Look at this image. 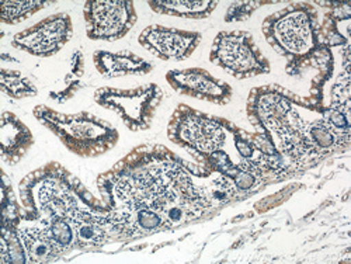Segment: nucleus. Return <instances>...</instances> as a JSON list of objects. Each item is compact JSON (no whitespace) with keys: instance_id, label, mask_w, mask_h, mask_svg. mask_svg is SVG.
<instances>
[{"instance_id":"f257e3e1","label":"nucleus","mask_w":351,"mask_h":264,"mask_svg":"<svg viewBox=\"0 0 351 264\" xmlns=\"http://www.w3.org/2000/svg\"><path fill=\"white\" fill-rule=\"evenodd\" d=\"M194 176L210 178V173L162 145H142L100 174L97 186L107 208H149L159 213L171 229L215 208L207 187L197 186Z\"/></svg>"},{"instance_id":"f03ea898","label":"nucleus","mask_w":351,"mask_h":264,"mask_svg":"<svg viewBox=\"0 0 351 264\" xmlns=\"http://www.w3.org/2000/svg\"><path fill=\"white\" fill-rule=\"evenodd\" d=\"M263 34L277 53L287 60V73L300 76L309 68L317 69L311 92L322 93L333 73L332 48L319 37L317 10L312 3H291L263 21Z\"/></svg>"},{"instance_id":"7ed1b4c3","label":"nucleus","mask_w":351,"mask_h":264,"mask_svg":"<svg viewBox=\"0 0 351 264\" xmlns=\"http://www.w3.org/2000/svg\"><path fill=\"white\" fill-rule=\"evenodd\" d=\"M306 107L305 99L277 84L254 87L247 99V117L257 132L277 138V148L284 158L297 165L315 160L317 152L309 142L306 123L297 111Z\"/></svg>"},{"instance_id":"20e7f679","label":"nucleus","mask_w":351,"mask_h":264,"mask_svg":"<svg viewBox=\"0 0 351 264\" xmlns=\"http://www.w3.org/2000/svg\"><path fill=\"white\" fill-rule=\"evenodd\" d=\"M19 189L24 222H43L56 217L71 219L84 208H107L76 176L56 162L27 174Z\"/></svg>"},{"instance_id":"39448f33","label":"nucleus","mask_w":351,"mask_h":264,"mask_svg":"<svg viewBox=\"0 0 351 264\" xmlns=\"http://www.w3.org/2000/svg\"><path fill=\"white\" fill-rule=\"evenodd\" d=\"M33 114L60 138L69 152L80 158L100 156L112 149L120 139L119 130L114 125L87 111L62 114L47 106H37Z\"/></svg>"},{"instance_id":"423d86ee","label":"nucleus","mask_w":351,"mask_h":264,"mask_svg":"<svg viewBox=\"0 0 351 264\" xmlns=\"http://www.w3.org/2000/svg\"><path fill=\"white\" fill-rule=\"evenodd\" d=\"M226 121L180 104L176 107L169 121L167 136L198 160L223 148L228 132Z\"/></svg>"},{"instance_id":"0eeeda50","label":"nucleus","mask_w":351,"mask_h":264,"mask_svg":"<svg viewBox=\"0 0 351 264\" xmlns=\"http://www.w3.org/2000/svg\"><path fill=\"white\" fill-rule=\"evenodd\" d=\"M162 100L163 92L156 83L132 87V89L107 86L100 87L95 93V101L114 111L128 130L134 132L151 128Z\"/></svg>"},{"instance_id":"6e6552de","label":"nucleus","mask_w":351,"mask_h":264,"mask_svg":"<svg viewBox=\"0 0 351 264\" xmlns=\"http://www.w3.org/2000/svg\"><path fill=\"white\" fill-rule=\"evenodd\" d=\"M210 61L239 80L270 73L271 65L247 32H221L215 37Z\"/></svg>"},{"instance_id":"1a4fd4ad","label":"nucleus","mask_w":351,"mask_h":264,"mask_svg":"<svg viewBox=\"0 0 351 264\" xmlns=\"http://www.w3.org/2000/svg\"><path fill=\"white\" fill-rule=\"evenodd\" d=\"M83 16L86 36L95 41L121 40L138 20L134 2L127 0H89Z\"/></svg>"},{"instance_id":"9d476101","label":"nucleus","mask_w":351,"mask_h":264,"mask_svg":"<svg viewBox=\"0 0 351 264\" xmlns=\"http://www.w3.org/2000/svg\"><path fill=\"white\" fill-rule=\"evenodd\" d=\"M73 36V24L68 13H56L17 33L12 45L33 56L48 58L60 52Z\"/></svg>"},{"instance_id":"9b49d317","label":"nucleus","mask_w":351,"mask_h":264,"mask_svg":"<svg viewBox=\"0 0 351 264\" xmlns=\"http://www.w3.org/2000/svg\"><path fill=\"white\" fill-rule=\"evenodd\" d=\"M202 40L201 33L154 24L139 34L138 43L162 61H186Z\"/></svg>"},{"instance_id":"f8f14e48","label":"nucleus","mask_w":351,"mask_h":264,"mask_svg":"<svg viewBox=\"0 0 351 264\" xmlns=\"http://www.w3.org/2000/svg\"><path fill=\"white\" fill-rule=\"evenodd\" d=\"M166 80L179 95L217 106L228 104L233 96V89L229 83L214 77L208 71L201 68L169 71Z\"/></svg>"},{"instance_id":"ddd939ff","label":"nucleus","mask_w":351,"mask_h":264,"mask_svg":"<svg viewBox=\"0 0 351 264\" xmlns=\"http://www.w3.org/2000/svg\"><path fill=\"white\" fill-rule=\"evenodd\" d=\"M34 145V136L19 117L10 111L2 114L0 123V151L8 165H17Z\"/></svg>"},{"instance_id":"4468645a","label":"nucleus","mask_w":351,"mask_h":264,"mask_svg":"<svg viewBox=\"0 0 351 264\" xmlns=\"http://www.w3.org/2000/svg\"><path fill=\"white\" fill-rule=\"evenodd\" d=\"M93 62L97 72L106 79L131 75H148L154 71L152 62L143 60V58L130 51L110 52L99 49L93 53Z\"/></svg>"},{"instance_id":"2eb2a0df","label":"nucleus","mask_w":351,"mask_h":264,"mask_svg":"<svg viewBox=\"0 0 351 264\" xmlns=\"http://www.w3.org/2000/svg\"><path fill=\"white\" fill-rule=\"evenodd\" d=\"M106 210L84 208L71 218L75 229L76 248L96 249L112 239V235L104 222Z\"/></svg>"},{"instance_id":"dca6fc26","label":"nucleus","mask_w":351,"mask_h":264,"mask_svg":"<svg viewBox=\"0 0 351 264\" xmlns=\"http://www.w3.org/2000/svg\"><path fill=\"white\" fill-rule=\"evenodd\" d=\"M19 235L28 263H52L64 256V253L51 238L45 226L40 222H32V225H20Z\"/></svg>"},{"instance_id":"f3484780","label":"nucleus","mask_w":351,"mask_h":264,"mask_svg":"<svg viewBox=\"0 0 351 264\" xmlns=\"http://www.w3.org/2000/svg\"><path fill=\"white\" fill-rule=\"evenodd\" d=\"M149 8L159 14H167L174 17L201 20L211 16L217 9L218 2L214 0H198V2H189V0H151Z\"/></svg>"},{"instance_id":"a211bd4d","label":"nucleus","mask_w":351,"mask_h":264,"mask_svg":"<svg viewBox=\"0 0 351 264\" xmlns=\"http://www.w3.org/2000/svg\"><path fill=\"white\" fill-rule=\"evenodd\" d=\"M322 120L339 136L344 146H350L351 142V103L336 104L330 103L320 111Z\"/></svg>"},{"instance_id":"6ab92c4d","label":"nucleus","mask_w":351,"mask_h":264,"mask_svg":"<svg viewBox=\"0 0 351 264\" xmlns=\"http://www.w3.org/2000/svg\"><path fill=\"white\" fill-rule=\"evenodd\" d=\"M305 134L311 141L313 148L322 155L325 156L335 149L346 148L344 143L339 139V136L329 128V125L324 120H315L306 123Z\"/></svg>"},{"instance_id":"aec40b11","label":"nucleus","mask_w":351,"mask_h":264,"mask_svg":"<svg viewBox=\"0 0 351 264\" xmlns=\"http://www.w3.org/2000/svg\"><path fill=\"white\" fill-rule=\"evenodd\" d=\"M0 89L5 95L16 100L34 97L38 95L36 84L30 79L25 77L19 71L6 68H2V73H0Z\"/></svg>"},{"instance_id":"412c9836","label":"nucleus","mask_w":351,"mask_h":264,"mask_svg":"<svg viewBox=\"0 0 351 264\" xmlns=\"http://www.w3.org/2000/svg\"><path fill=\"white\" fill-rule=\"evenodd\" d=\"M52 3L53 2H40V0H28V2H2V6H0V21L10 25L19 24Z\"/></svg>"},{"instance_id":"4be33fe9","label":"nucleus","mask_w":351,"mask_h":264,"mask_svg":"<svg viewBox=\"0 0 351 264\" xmlns=\"http://www.w3.org/2000/svg\"><path fill=\"white\" fill-rule=\"evenodd\" d=\"M0 260L2 263H28L23 242L19 235V228H3L0 233Z\"/></svg>"},{"instance_id":"5701e85b","label":"nucleus","mask_w":351,"mask_h":264,"mask_svg":"<svg viewBox=\"0 0 351 264\" xmlns=\"http://www.w3.org/2000/svg\"><path fill=\"white\" fill-rule=\"evenodd\" d=\"M45 226L48 233L51 235V238L56 243V246L60 248V250L65 254L71 252L73 248H76V238H75V229L72 226L71 219L62 218V217H56L48 221L40 222Z\"/></svg>"},{"instance_id":"b1692460","label":"nucleus","mask_w":351,"mask_h":264,"mask_svg":"<svg viewBox=\"0 0 351 264\" xmlns=\"http://www.w3.org/2000/svg\"><path fill=\"white\" fill-rule=\"evenodd\" d=\"M23 218V207L17 201L12 183L3 173V190H2V226L3 228H19Z\"/></svg>"},{"instance_id":"393cba45","label":"nucleus","mask_w":351,"mask_h":264,"mask_svg":"<svg viewBox=\"0 0 351 264\" xmlns=\"http://www.w3.org/2000/svg\"><path fill=\"white\" fill-rule=\"evenodd\" d=\"M277 2H233L225 14L226 23L245 21L247 20L258 8L266 5H274Z\"/></svg>"},{"instance_id":"a878e982","label":"nucleus","mask_w":351,"mask_h":264,"mask_svg":"<svg viewBox=\"0 0 351 264\" xmlns=\"http://www.w3.org/2000/svg\"><path fill=\"white\" fill-rule=\"evenodd\" d=\"M71 64H72V68H71L72 75L80 79V76H82V75H83V72H84V65H83V64H84V61H83V53H82L80 51H76V52L73 53L72 60H71Z\"/></svg>"}]
</instances>
